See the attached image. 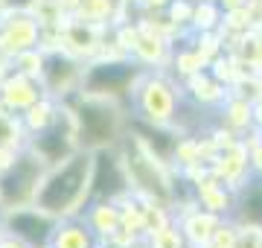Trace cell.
<instances>
[{"instance_id":"cell-4","label":"cell","mask_w":262,"mask_h":248,"mask_svg":"<svg viewBox=\"0 0 262 248\" xmlns=\"http://www.w3.org/2000/svg\"><path fill=\"white\" fill-rule=\"evenodd\" d=\"M175 102H178V91L163 82V79H151L143 88V111L151 126H163L175 117Z\"/></svg>"},{"instance_id":"cell-9","label":"cell","mask_w":262,"mask_h":248,"mask_svg":"<svg viewBox=\"0 0 262 248\" xmlns=\"http://www.w3.org/2000/svg\"><path fill=\"white\" fill-rule=\"evenodd\" d=\"M35 228H44V231H53L47 216H38V213H15V219H12V231L18 234V237L29 239V242H44L41 234H35Z\"/></svg>"},{"instance_id":"cell-7","label":"cell","mask_w":262,"mask_h":248,"mask_svg":"<svg viewBox=\"0 0 262 248\" xmlns=\"http://www.w3.org/2000/svg\"><path fill=\"white\" fill-rule=\"evenodd\" d=\"M38 181V170L35 163L24 158L18 161L15 167L9 170V175H3V181H0V193H3V201H9V204H18V201L29 199L32 196V184Z\"/></svg>"},{"instance_id":"cell-3","label":"cell","mask_w":262,"mask_h":248,"mask_svg":"<svg viewBox=\"0 0 262 248\" xmlns=\"http://www.w3.org/2000/svg\"><path fill=\"white\" fill-rule=\"evenodd\" d=\"M125 170H128V184L134 181L143 193H149L151 199H160V201L172 199V187L155 167L151 155H134L131 161H125Z\"/></svg>"},{"instance_id":"cell-2","label":"cell","mask_w":262,"mask_h":248,"mask_svg":"<svg viewBox=\"0 0 262 248\" xmlns=\"http://www.w3.org/2000/svg\"><path fill=\"white\" fill-rule=\"evenodd\" d=\"M79 134H82V143L91 152H99L105 146H111L120 134V117L114 108H108L105 102H88L79 111Z\"/></svg>"},{"instance_id":"cell-6","label":"cell","mask_w":262,"mask_h":248,"mask_svg":"<svg viewBox=\"0 0 262 248\" xmlns=\"http://www.w3.org/2000/svg\"><path fill=\"white\" fill-rule=\"evenodd\" d=\"M230 219H236L239 225L262 228V175H251L236 190V204H233Z\"/></svg>"},{"instance_id":"cell-11","label":"cell","mask_w":262,"mask_h":248,"mask_svg":"<svg viewBox=\"0 0 262 248\" xmlns=\"http://www.w3.org/2000/svg\"><path fill=\"white\" fill-rule=\"evenodd\" d=\"M248 3H262V0H248Z\"/></svg>"},{"instance_id":"cell-10","label":"cell","mask_w":262,"mask_h":248,"mask_svg":"<svg viewBox=\"0 0 262 248\" xmlns=\"http://www.w3.org/2000/svg\"><path fill=\"white\" fill-rule=\"evenodd\" d=\"M215 6H219V9L225 12H236V9H242V6H248V0H213Z\"/></svg>"},{"instance_id":"cell-8","label":"cell","mask_w":262,"mask_h":248,"mask_svg":"<svg viewBox=\"0 0 262 248\" xmlns=\"http://www.w3.org/2000/svg\"><path fill=\"white\" fill-rule=\"evenodd\" d=\"M198 201H201V208L215 213V216H230L236 204V190L230 184H225L222 178L219 181L210 178V181L198 184Z\"/></svg>"},{"instance_id":"cell-1","label":"cell","mask_w":262,"mask_h":248,"mask_svg":"<svg viewBox=\"0 0 262 248\" xmlns=\"http://www.w3.org/2000/svg\"><path fill=\"white\" fill-rule=\"evenodd\" d=\"M91 172H94V155L91 152L67 155L61 167H56L53 175L35 193L38 208L44 213H53V216L70 213L91 193Z\"/></svg>"},{"instance_id":"cell-5","label":"cell","mask_w":262,"mask_h":248,"mask_svg":"<svg viewBox=\"0 0 262 248\" xmlns=\"http://www.w3.org/2000/svg\"><path fill=\"white\" fill-rule=\"evenodd\" d=\"M137 79L134 65H99L88 73L91 94H125V88Z\"/></svg>"}]
</instances>
